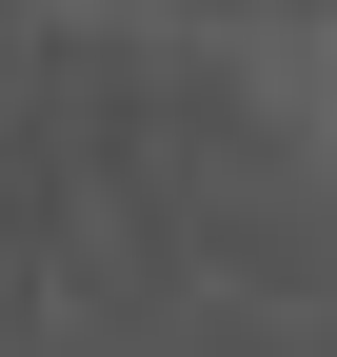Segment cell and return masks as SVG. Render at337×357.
<instances>
[]
</instances>
